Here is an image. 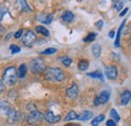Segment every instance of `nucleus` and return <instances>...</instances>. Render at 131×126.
Segmentation results:
<instances>
[{
	"instance_id": "1",
	"label": "nucleus",
	"mask_w": 131,
	"mask_h": 126,
	"mask_svg": "<svg viewBox=\"0 0 131 126\" xmlns=\"http://www.w3.org/2000/svg\"><path fill=\"white\" fill-rule=\"evenodd\" d=\"M45 77L46 79L52 82H61L65 79V74L60 68L56 67H49L47 68L45 71Z\"/></svg>"
},
{
	"instance_id": "2",
	"label": "nucleus",
	"mask_w": 131,
	"mask_h": 126,
	"mask_svg": "<svg viewBox=\"0 0 131 126\" xmlns=\"http://www.w3.org/2000/svg\"><path fill=\"white\" fill-rule=\"evenodd\" d=\"M17 72L15 70L14 67H8L5 72L3 73V76H2V82L3 84L5 85H8V86H12L15 84L17 80Z\"/></svg>"
},
{
	"instance_id": "3",
	"label": "nucleus",
	"mask_w": 131,
	"mask_h": 126,
	"mask_svg": "<svg viewBox=\"0 0 131 126\" xmlns=\"http://www.w3.org/2000/svg\"><path fill=\"white\" fill-rule=\"evenodd\" d=\"M43 118H45V115H42L39 111L35 110V111L30 112V113L28 114L26 120H27V122H28L30 125H38V124L41 123V121H42Z\"/></svg>"
},
{
	"instance_id": "4",
	"label": "nucleus",
	"mask_w": 131,
	"mask_h": 126,
	"mask_svg": "<svg viewBox=\"0 0 131 126\" xmlns=\"http://www.w3.org/2000/svg\"><path fill=\"white\" fill-rule=\"evenodd\" d=\"M30 70L33 74H39L43 71H46V66L41 59H34L30 63Z\"/></svg>"
},
{
	"instance_id": "5",
	"label": "nucleus",
	"mask_w": 131,
	"mask_h": 126,
	"mask_svg": "<svg viewBox=\"0 0 131 126\" xmlns=\"http://www.w3.org/2000/svg\"><path fill=\"white\" fill-rule=\"evenodd\" d=\"M109 98H110V93H109L108 91L104 90V91L101 92V94L95 98V100H94V105H95V106H98L100 104H105V103L108 102Z\"/></svg>"
},
{
	"instance_id": "6",
	"label": "nucleus",
	"mask_w": 131,
	"mask_h": 126,
	"mask_svg": "<svg viewBox=\"0 0 131 126\" xmlns=\"http://www.w3.org/2000/svg\"><path fill=\"white\" fill-rule=\"evenodd\" d=\"M35 39H36V35H35V33L32 30H27L25 32V34L23 35V37H22L23 44L25 46H27V47L32 46L33 43L35 41Z\"/></svg>"
},
{
	"instance_id": "7",
	"label": "nucleus",
	"mask_w": 131,
	"mask_h": 126,
	"mask_svg": "<svg viewBox=\"0 0 131 126\" xmlns=\"http://www.w3.org/2000/svg\"><path fill=\"white\" fill-rule=\"evenodd\" d=\"M105 75L109 80H115L118 76V71L116 66H109L105 70Z\"/></svg>"
},
{
	"instance_id": "8",
	"label": "nucleus",
	"mask_w": 131,
	"mask_h": 126,
	"mask_svg": "<svg viewBox=\"0 0 131 126\" xmlns=\"http://www.w3.org/2000/svg\"><path fill=\"white\" fill-rule=\"evenodd\" d=\"M66 94H67V96H68L69 98H71V99L77 98V96L79 94V88H78L77 84L74 83L70 88H68L67 91H66Z\"/></svg>"
},
{
	"instance_id": "9",
	"label": "nucleus",
	"mask_w": 131,
	"mask_h": 126,
	"mask_svg": "<svg viewBox=\"0 0 131 126\" xmlns=\"http://www.w3.org/2000/svg\"><path fill=\"white\" fill-rule=\"evenodd\" d=\"M45 119L49 122V123H57L61 120V116L60 115H56L53 114L52 111H48L46 114H45Z\"/></svg>"
},
{
	"instance_id": "10",
	"label": "nucleus",
	"mask_w": 131,
	"mask_h": 126,
	"mask_svg": "<svg viewBox=\"0 0 131 126\" xmlns=\"http://www.w3.org/2000/svg\"><path fill=\"white\" fill-rule=\"evenodd\" d=\"M12 109L11 105L6 102V101H1L0 102V115H6L9 113V111Z\"/></svg>"
},
{
	"instance_id": "11",
	"label": "nucleus",
	"mask_w": 131,
	"mask_h": 126,
	"mask_svg": "<svg viewBox=\"0 0 131 126\" xmlns=\"http://www.w3.org/2000/svg\"><path fill=\"white\" fill-rule=\"evenodd\" d=\"M18 118H19L18 117V113L13 108L9 111V113L7 114V122L9 124H13L16 120H18Z\"/></svg>"
},
{
	"instance_id": "12",
	"label": "nucleus",
	"mask_w": 131,
	"mask_h": 126,
	"mask_svg": "<svg viewBox=\"0 0 131 126\" xmlns=\"http://www.w3.org/2000/svg\"><path fill=\"white\" fill-rule=\"evenodd\" d=\"M120 100H121V104H122V105H126V104H128L129 101L131 100V92L130 91H128V90L124 91V92L121 94V96H120Z\"/></svg>"
},
{
	"instance_id": "13",
	"label": "nucleus",
	"mask_w": 131,
	"mask_h": 126,
	"mask_svg": "<svg viewBox=\"0 0 131 126\" xmlns=\"http://www.w3.org/2000/svg\"><path fill=\"white\" fill-rule=\"evenodd\" d=\"M92 116H93V113H92L91 111L85 110V111H83V112H81V113L78 115L77 119H78V120H82V121H87V120L91 119Z\"/></svg>"
},
{
	"instance_id": "14",
	"label": "nucleus",
	"mask_w": 131,
	"mask_h": 126,
	"mask_svg": "<svg viewBox=\"0 0 131 126\" xmlns=\"http://www.w3.org/2000/svg\"><path fill=\"white\" fill-rule=\"evenodd\" d=\"M26 73H27V66H26L25 64H21V65L19 66L18 70H17V76H18L20 79H23V78L25 77Z\"/></svg>"
},
{
	"instance_id": "15",
	"label": "nucleus",
	"mask_w": 131,
	"mask_h": 126,
	"mask_svg": "<svg viewBox=\"0 0 131 126\" xmlns=\"http://www.w3.org/2000/svg\"><path fill=\"white\" fill-rule=\"evenodd\" d=\"M74 13L73 12H71V11H66L65 13L62 15V19H63V21L64 22H71V21H73V19H74Z\"/></svg>"
},
{
	"instance_id": "16",
	"label": "nucleus",
	"mask_w": 131,
	"mask_h": 126,
	"mask_svg": "<svg viewBox=\"0 0 131 126\" xmlns=\"http://www.w3.org/2000/svg\"><path fill=\"white\" fill-rule=\"evenodd\" d=\"M104 119H105V115H103V114H100L98 116H96L93 120H92V123H91V125L92 126H98L102 121H104Z\"/></svg>"
},
{
	"instance_id": "17",
	"label": "nucleus",
	"mask_w": 131,
	"mask_h": 126,
	"mask_svg": "<svg viewBox=\"0 0 131 126\" xmlns=\"http://www.w3.org/2000/svg\"><path fill=\"white\" fill-rule=\"evenodd\" d=\"M17 3H19L20 9H21L23 12H30V11H31V9H30V7L28 6V4L26 3V1L22 0V1H18Z\"/></svg>"
},
{
	"instance_id": "18",
	"label": "nucleus",
	"mask_w": 131,
	"mask_h": 126,
	"mask_svg": "<svg viewBox=\"0 0 131 126\" xmlns=\"http://www.w3.org/2000/svg\"><path fill=\"white\" fill-rule=\"evenodd\" d=\"M92 51H93V55L95 58H99L101 55V46L99 44H95L92 47Z\"/></svg>"
},
{
	"instance_id": "19",
	"label": "nucleus",
	"mask_w": 131,
	"mask_h": 126,
	"mask_svg": "<svg viewBox=\"0 0 131 126\" xmlns=\"http://www.w3.org/2000/svg\"><path fill=\"white\" fill-rule=\"evenodd\" d=\"M89 68V62L87 60H81L78 64V69L80 71H86Z\"/></svg>"
},
{
	"instance_id": "20",
	"label": "nucleus",
	"mask_w": 131,
	"mask_h": 126,
	"mask_svg": "<svg viewBox=\"0 0 131 126\" xmlns=\"http://www.w3.org/2000/svg\"><path fill=\"white\" fill-rule=\"evenodd\" d=\"M87 76H89L90 78L103 80V75H102V73H101L100 71H95V72H92V73H88Z\"/></svg>"
},
{
	"instance_id": "21",
	"label": "nucleus",
	"mask_w": 131,
	"mask_h": 126,
	"mask_svg": "<svg viewBox=\"0 0 131 126\" xmlns=\"http://www.w3.org/2000/svg\"><path fill=\"white\" fill-rule=\"evenodd\" d=\"M36 32L37 33H41V34H43L45 36H49V32L48 28H46V27H43V26H41V25H38V26H36Z\"/></svg>"
},
{
	"instance_id": "22",
	"label": "nucleus",
	"mask_w": 131,
	"mask_h": 126,
	"mask_svg": "<svg viewBox=\"0 0 131 126\" xmlns=\"http://www.w3.org/2000/svg\"><path fill=\"white\" fill-rule=\"evenodd\" d=\"M78 117V114L75 112V111H70L67 116L65 117V121H70V120H74V119H77Z\"/></svg>"
},
{
	"instance_id": "23",
	"label": "nucleus",
	"mask_w": 131,
	"mask_h": 126,
	"mask_svg": "<svg viewBox=\"0 0 131 126\" xmlns=\"http://www.w3.org/2000/svg\"><path fill=\"white\" fill-rule=\"evenodd\" d=\"M124 23H125V21H123L122 22V24L120 25V27H119V29H118V32H117V36H116V40H115V47H118L120 46V34H121V30H122V28H123V25H124Z\"/></svg>"
},
{
	"instance_id": "24",
	"label": "nucleus",
	"mask_w": 131,
	"mask_h": 126,
	"mask_svg": "<svg viewBox=\"0 0 131 126\" xmlns=\"http://www.w3.org/2000/svg\"><path fill=\"white\" fill-rule=\"evenodd\" d=\"M96 35H97V33H95V32H91V33H89V34L84 38V41H85V43H92V41L95 40Z\"/></svg>"
},
{
	"instance_id": "25",
	"label": "nucleus",
	"mask_w": 131,
	"mask_h": 126,
	"mask_svg": "<svg viewBox=\"0 0 131 126\" xmlns=\"http://www.w3.org/2000/svg\"><path fill=\"white\" fill-rule=\"evenodd\" d=\"M52 18H53L52 14H48L47 16H42V19L39 20V21L42 22V23H45V24H49L52 21Z\"/></svg>"
},
{
	"instance_id": "26",
	"label": "nucleus",
	"mask_w": 131,
	"mask_h": 126,
	"mask_svg": "<svg viewBox=\"0 0 131 126\" xmlns=\"http://www.w3.org/2000/svg\"><path fill=\"white\" fill-rule=\"evenodd\" d=\"M61 62L64 64V66H66V67H70L71 66V64H72V59L71 58H69V57H67V56H65V57H62L61 59Z\"/></svg>"
},
{
	"instance_id": "27",
	"label": "nucleus",
	"mask_w": 131,
	"mask_h": 126,
	"mask_svg": "<svg viewBox=\"0 0 131 126\" xmlns=\"http://www.w3.org/2000/svg\"><path fill=\"white\" fill-rule=\"evenodd\" d=\"M110 116L114 119L115 121H117V122L120 121V116H119V114L117 113V111L115 110V109H111V111H110Z\"/></svg>"
},
{
	"instance_id": "28",
	"label": "nucleus",
	"mask_w": 131,
	"mask_h": 126,
	"mask_svg": "<svg viewBox=\"0 0 131 126\" xmlns=\"http://www.w3.org/2000/svg\"><path fill=\"white\" fill-rule=\"evenodd\" d=\"M57 52V48H54V47H49V48H47V49H45L43 51H41L40 54L41 55H52V54H56Z\"/></svg>"
},
{
	"instance_id": "29",
	"label": "nucleus",
	"mask_w": 131,
	"mask_h": 126,
	"mask_svg": "<svg viewBox=\"0 0 131 126\" xmlns=\"http://www.w3.org/2000/svg\"><path fill=\"white\" fill-rule=\"evenodd\" d=\"M9 49H10L11 54H17V52L20 51V47H18V46H16V45H11L9 47Z\"/></svg>"
},
{
	"instance_id": "30",
	"label": "nucleus",
	"mask_w": 131,
	"mask_h": 126,
	"mask_svg": "<svg viewBox=\"0 0 131 126\" xmlns=\"http://www.w3.org/2000/svg\"><path fill=\"white\" fill-rule=\"evenodd\" d=\"M6 12H7V8L5 6H0V21L3 19V17L6 14Z\"/></svg>"
},
{
	"instance_id": "31",
	"label": "nucleus",
	"mask_w": 131,
	"mask_h": 126,
	"mask_svg": "<svg viewBox=\"0 0 131 126\" xmlns=\"http://www.w3.org/2000/svg\"><path fill=\"white\" fill-rule=\"evenodd\" d=\"M114 7H115V9H116L117 11H120V10L122 9V7H123V2H122V1H118V2H115Z\"/></svg>"
},
{
	"instance_id": "32",
	"label": "nucleus",
	"mask_w": 131,
	"mask_h": 126,
	"mask_svg": "<svg viewBox=\"0 0 131 126\" xmlns=\"http://www.w3.org/2000/svg\"><path fill=\"white\" fill-rule=\"evenodd\" d=\"M22 32H23V29L20 28L19 30H17V32L14 33V37H15V38H19V37L22 35Z\"/></svg>"
},
{
	"instance_id": "33",
	"label": "nucleus",
	"mask_w": 131,
	"mask_h": 126,
	"mask_svg": "<svg viewBox=\"0 0 131 126\" xmlns=\"http://www.w3.org/2000/svg\"><path fill=\"white\" fill-rule=\"evenodd\" d=\"M106 125L107 126H117L116 125V122H115L113 119H109V120L106 122Z\"/></svg>"
},
{
	"instance_id": "34",
	"label": "nucleus",
	"mask_w": 131,
	"mask_h": 126,
	"mask_svg": "<svg viewBox=\"0 0 131 126\" xmlns=\"http://www.w3.org/2000/svg\"><path fill=\"white\" fill-rule=\"evenodd\" d=\"M103 24H104V22H103L102 20H99L98 22H96V26H97L98 28H102V26H103Z\"/></svg>"
},
{
	"instance_id": "35",
	"label": "nucleus",
	"mask_w": 131,
	"mask_h": 126,
	"mask_svg": "<svg viewBox=\"0 0 131 126\" xmlns=\"http://www.w3.org/2000/svg\"><path fill=\"white\" fill-rule=\"evenodd\" d=\"M127 11H128V8H125V9H124V10H123V11L120 13V16H124L126 13H127Z\"/></svg>"
},
{
	"instance_id": "36",
	"label": "nucleus",
	"mask_w": 131,
	"mask_h": 126,
	"mask_svg": "<svg viewBox=\"0 0 131 126\" xmlns=\"http://www.w3.org/2000/svg\"><path fill=\"white\" fill-rule=\"evenodd\" d=\"M114 34H115V32H114V30H111V32H109V33H108L109 37H114Z\"/></svg>"
},
{
	"instance_id": "37",
	"label": "nucleus",
	"mask_w": 131,
	"mask_h": 126,
	"mask_svg": "<svg viewBox=\"0 0 131 126\" xmlns=\"http://www.w3.org/2000/svg\"><path fill=\"white\" fill-rule=\"evenodd\" d=\"M12 35H13V33H12V32H9V33L7 34V36H6V40H8V39L10 38V36H12Z\"/></svg>"
},
{
	"instance_id": "38",
	"label": "nucleus",
	"mask_w": 131,
	"mask_h": 126,
	"mask_svg": "<svg viewBox=\"0 0 131 126\" xmlns=\"http://www.w3.org/2000/svg\"><path fill=\"white\" fill-rule=\"evenodd\" d=\"M2 29H3V28H2V26H1V24H0V32H2Z\"/></svg>"
}]
</instances>
